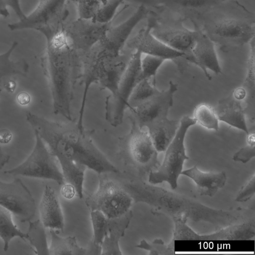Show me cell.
<instances>
[{"label":"cell","mask_w":255,"mask_h":255,"mask_svg":"<svg viewBox=\"0 0 255 255\" xmlns=\"http://www.w3.org/2000/svg\"><path fill=\"white\" fill-rule=\"evenodd\" d=\"M26 120L55 156H61L99 174L120 170L95 144L91 133L77 123L53 121L27 111Z\"/></svg>","instance_id":"cell-1"},{"label":"cell","mask_w":255,"mask_h":255,"mask_svg":"<svg viewBox=\"0 0 255 255\" xmlns=\"http://www.w3.org/2000/svg\"><path fill=\"white\" fill-rule=\"evenodd\" d=\"M41 33L46 41L41 66L49 84L53 113L72 122L77 52L70 42L62 26Z\"/></svg>","instance_id":"cell-2"},{"label":"cell","mask_w":255,"mask_h":255,"mask_svg":"<svg viewBox=\"0 0 255 255\" xmlns=\"http://www.w3.org/2000/svg\"><path fill=\"white\" fill-rule=\"evenodd\" d=\"M130 193L133 202L145 203L158 214L172 217H185L194 221H205L219 224L223 212L206 206L183 195L173 193L139 180L132 184Z\"/></svg>","instance_id":"cell-3"},{"label":"cell","mask_w":255,"mask_h":255,"mask_svg":"<svg viewBox=\"0 0 255 255\" xmlns=\"http://www.w3.org/2000/svg\"><path fill=\"white\" fill-rule=\"evenodd\" d=\"M122 54L111 53L96 44L84 53L82 62L81 79L83 95L79 112L78 127L83 129L84 116L89 90L94 84L107 90L110 94L116 91L119 81L127 66Z\"/></svg>","instance_id":"cell-4"},{"label":"cell","mask_w":255,"mask_h":255,"mask_svg":"<svg viewBox=\"0 0 255 255\" xmlns=\"http://www.w3.org/2000/svg\"><path fill=\"white\" fill-rule=\"evenodd\" d=\"M193 118L184 116L173 139L165 151L162 164L149 173L148 182L152 185L167 182L172 189L177 187L178 179L183 171L185 161L189 158L186 153L184 141L189 128L195 125Z\"/></svg>","instance_id":"cell-5"},{"label":"cell","mask_w":255,"mask_h":255,"mask_svg":"<svg viewBox=\"0 0 255 255\" xmlns=\"http://www.w3.org/2000/svg\"><path fill=\"white\" fill-rule=\"evenodd\" d=\"M199 28L215 44H218L223 49L249 43L255 35L254 22L232 15L208 20L203 28Z\"/></svg>","instance_id":"cell-6"},{"label":"cell","mask_w":255,"mask_h":255,"mask_svg":"<svg viewBox=\"0 0 255 255\" xmlns=\"http://www.w3.org/2000/svg\"><path fill=\"white\" fill-rule=\"evenodd\" d=\"M142 53L134 51L130 57L117 89L110 94L105 102V117L113 127H118L123 123L129 102L135 86L140 81V61Z\"/></svg>","instance_id":"cell-7"},{"label":"cell","mask_w":255,"mask_h":255,"mask_svg":"<svg viewBox=\"0 0 255 255\" xmlns=\"http://www.w3.org/2000/svg\"><path fill=\"white\" fill-rule=\"evenodd\" d=\"M99 175L98 189L86 198V205L91 211H99L109 219L124 215L130 210L132 197L118 181Z\"/></svg>","instance_id":"cell-8"},{"label":"cell","mask_w":255,"mask_h":255,"mask_svg":"<svg viewBox=\"0 0 255 255\" xmlns=\"http://www.w3.org/2000/svg\"><path fill=\"white\" fill-rule=\"evenodd\" d=\"M35 141L32 151L20 164L4 171L13 176L52 180L58 185L65 183L62 172L57 165V160L39 135L34 132Z\"/></svg>","instance_id":"cell-9"},{"label":"cell","mask_w":255,"mask_h":255,"mask_svg":"<svg viewBox=\"0 0 255 255\" xmlns=\"http://www.w3.org/2000/svg\"><path fill=\"white\" fill-rule=\"evenodd\" d=\"M122 141L123 153L139 170L149 173L158 168V152L146 130L131 125L129 132Z\"/></svg>","instance_id":"cell-10"},{"label":"cell","mask_w":255,"mask_h":255,"mask_svg":"<svg viewBox=\"0 0 255 255\" xmlns=\"http://www.w3.org/2000/svg\"><path fill=\"white\" fill-rule=\"evenodd\" d=\"M152 16V14L151 13ZM153 16L148 18L147 25L140 29L126 43L127 47L132 50L139 51L142 54H147L159 57L165 60L171 61L176 65L178 70L184 72L190 59L185 54L175 50L156 38L152 33Z\"/></svg>","instance_id":"cell-11"},{"label":"cell","mask_w":255,"mask_h":255,"mask_svg":"<svg viewBox=\"0 0 255 255\" xmlns=\"http://www.w3.org/2000/svg\"><path fill=\"white\" fill-rule=\"evenodd\" d=\"M177 90V84L170 81L167 89L145 101L130 105L127 110L131 125L145 129L152 123L168 117L173 104L174 93Z\"/></svg>","instance_id":"cell-12"},{"label":"cell","mask_w":255,"mask_h":255,"mask_svg":"<svg viewBox=\"0 0 255 255\" xmlns=\"http://www.w3.org/2000/svg\"><path fill=\"white\" fill-rule=\"evenodd\" d=\"M153 16V15H152ZM179 18L178 20H163L153 16L151 29L152 34L170 48L183 53L190 59V63L196 65L192 54L195 45L198 29L191 30L186 27Z\"/></svg>","instance_id":"cell-13"},{"label":"cell","mask_w":255,"mask_h":255,"mask_svg":"<svg viewBox=\"0 0 255 255\" xmlns=\"http://www.w3.org/2000/svg\"><path fill=\"white\" fill-rule=\"evenodd\" d=\"M174 229L172 240H249L255 235V219L231 225L208 235H199L193 231L186 223L184 217L173 219Z\"/></svg>","instance_id":"cell-14"},{"label":"cell","mask_w":255,"mask_h":255,"mask_svg":"<svg viewBox=\"0 0 255 255\" xmlns=\"http://www.w3.org/2000/svg\"><path fill=\"white\" fill-rule=\"evenodd\" d=\"M0 205L9 210L21 223L29 222L36 212L35 200L19 178L10 182L0 180Z\"/></svg>","instance_id":"cell-15"},{"label":"cell","mask_w":255,"mask_h":255,"mask_svg":"<svg viewBox=\"0 0 255 255\" xmlns=\"http://www.w3.org/2000/svg\"><path fill=\"white\" fill-rule=\"evenodd\" d=\"M67 0H39L34 10L18 21L9 23L11 31L26 29L41 31L58 27Z\"/></svg>","instance_id":"cell-16"},{"label":"cell","mask_w":255,"mask_h":255,"mask_svg":"<svg viewBox=\"0 0 255 255\" xmlns=\"http://www.w3.org/2000/svg\"><path fill=\"white\" fill-rule=\"evenodd\" d=\"M111 25L78 17L62 27L75 50L84 54L104 37Z\"/></svg>","instance_id":"cell-17"},{"label":"cell","mask_w":255,"mask_h":255,"mask_svg":"<svg viewBox=\"0 0 255 255\" xmlns=\"http://www.w3.org/2000/svg\"><path fill=\"white\" fill-rule=\"evenodd\" d=\"M198 32L196 42L192 50L196 65L199 67L206 77L212 80L210 70L216 74L223 72L215 50V43L199 28L195 25Z\"/></svg>","instance_id":"cell-18"},{"label":"cell","mask_w":255,"mask_h":255,"mask_svg":"<svg viewBox=\"0 0 255 255\" xmlns=\"http://www.w3.org/2000/svg\"><path fill=\"white\" fill-rule=\"evenodd\" d=\"M40 220L45 228L62 231L64 219L58 196L55 190L46 185L39 206Z\"/></svg>","instance_id":"cell-19"},{"label":"cell","mask_w":255,"mask_h":255,"mask_svg":"<svg viewBox=\"0 0 255 255\" xmlns=\"http://www.w3.org/2000/svg\"><path fill=\"white\" fill-rule=\"evenodd\" d=\"M214 109L219 121L240 129L246 134L249 132L244 102L236 99L232 93L228 97L219 100Z\"/></svg>","instance_id":"cell-20"},{"label":"cell","mask_w":255,"mask_h":255,"mask_svg":"<svg viewBox=\"0 0 255 255\" xmlns=\"http://www.w3.org/2000/svg\"><path fill=\"white\" fill-rule=\"evenodd\" d=\"M181 174L194 181L200 195L209 197L214 196L223 188L227 179L226 174L223 171L205 172L196 166L183 170Z\"/></svg>","instance_id":"cell-21"},{"label":"cell","mask_w":255,"mask_h":255,"mask_svg":"<svg viewBox=\"0 0 255 255\" xmlns=\"http://www.w3.org/2000/svg\"><path fill=\"white\" fill-rule=\"evenodd\" d=\"M133 216L130 210L124 215L108 220L107 232L101 245V255H121L119 243Z\"/></svg>","instance_id":"cell-22"},{"label":"cell","mask_w":255,"mask_h":255,"mask_svg":"<svg viewBox=\"0 0 255 255\" xmlns=\"http://www.w3.org/2000/svg\"><path fill=\"white\" fill-rule=\"evenodd\" d=\"M232 0H159L161 5L184 17L203 16L216 6Z\"/></svg>","instance_id":"cell-23"},{"label":"cell","mask_w":255,"mask_h":255,"mask_svg":"<svg viewBox=\"0 0 255 255\" xmlns=\"http://www.w3.org/2000/svg\"><path fill=\"white\" fill-rule=\"evenodd\" d=\"M180 121L166 117L152 123L145 129L158 152H165L175 136Z\"/></svg>","instance_id":"cell-24"},{"label":"cell","mask_w":255,"mask_h":255,"mask_svg":"<svg viewBox=\"0 0 255 255\" xmlns=\"http://www.w3.org/2000/svg\"><path fill=\"white\" fill-rule=\"evenodd\" d=\"M250 52L248 60L247 74L242 87L246 91L244 101L246 117L250 123L255 122V38L249 43Z\"/></svg>","instance_id":"cell-25"},{"label":"cell","mask_w":255,"mask_h":255,"mask_svg":"<svg viewBox=\"0 0 255 255\" xmlns=\"http://www.w3.org/2000/svg\"><path fill=\"white\" fill-rule=\"evenodd\" d=\"M55 157L60 164L65 183L72 185L75 189L76 195L82 199L84 174L87 167L61 156Z\"/></svg>","instance_id":"cell-26"},{"label":"cell","mask_w":255,"mask_h":255,"mask_svg":"<svg viewBox=\"0 0 255 255\" xmlns=\"http://www.w3.org/2000/svg\"><path fill=\"white\" fill-rule=\"evenodd\" d=\"M18 43L14 41L10 48L4 53L0 54V79L14 76L26 77L28 73L29 66L24 59L14 61L10 55Z\"/></svg>","instance_id":"cell-27"},{"label":"cell","mask_w":255,"mask_h":255,"mask_svg":"<svg viewBox=\"0 0 255 255\" xmlns=\"http://www.w3.org/2000/svg\"><path fill=\"white\" fill-rule=\"evenodd\" d=\"M50 233L49 255H86V248L79 246L75 237H61L53 229H50Z\"/></svg>","instance_id":"cell-28"},{"label":"cell","mask_w":255,"mask_h":255,"mask_svg":"<svg viewBox=\"0 0 255 255\" xmlns=\"http://www.w3.org/2000/svg\"><path fill=\"white\" fill-rule=\"evenodd\" d=\"M93 236L86 248V255H101V245L107 232L108 218L98 210L91 211Z\"/></svg>","instance_id":"cell-29"},{"label":"cell","mask_w":255,"mask_h":255,"mask_svg":"<svg viewBox=\"0 0 255 255\" xmlns=\"http://www.w3.org/2000/svg\"><path fill=\"white\" fill-rule=\"evenodd\" d=\"M12 213L0 205V239L3 243V250L6 252L11 241L18 237L25 241L26 234L20 230L14 223Z\"/></svg>","instance_id":"cell-30"},{"label":"cell","mask_w":255,"mask_h":255,"mask_svg":"<svg viewBox=\"0 0 255 255\" xmlns=\"http://www.w3.org/2000/svg\"><path fill=\"white\" fill-rule=\"evenodd\" d=\"M45 227L40 220L29 222L26 240L37 255H49Z\"/></svg>","instance_id":"cell-31"},{"label":"cell","mask_w":255,"mask_h":255,"mask_svg":"<svg viewBox=\"0 0 255 255\" xmlns=\"http://www.w3.org/2000/svg\"><path fill=\"white\" fill-rule=\"evenodd\" d=\"M193 118L202 127L214 130L219 129V120L214 109L205 103L198 105L195 109Z\"/></svg>","instance_id":"cell-32"},{"label":"cell","mask_w":255,"mask_h":255,"mask_svg":"<svg viewBox=\"0 0 255 255\" xmlns=\"http://www.w3.org/2000/svg\"><path fill=\"white\" fill-rule=\"evenodd\" d=\"M144 55L143 57L142 55L141 58L140 81L144 79L150 80L152 78V84L155 86L157 72L165 60L157 56Z\"/></svg>","instance_id":"cell-33"},{"label":"cell","mask_w":255,"mask_h":255,"mask_svg":"<svg viewBox=\"0 0 255 255\" xmlns=\"http://www.w3.org/2000/svg\"><path fill=\"white\" fill-rule=\"evenodd\" d=\"M160 91L150 82V80H142L137 84L133 89L129 106L145 101L157 95Z\"/></svg>","instance_id":"cell-34"},{"label":"cell","mask_w":255,"mask_h":255,"mask_svg":"<svg viewBox=\"0 0 255 255\" xmlns=\"http://www.w3.org/2000/svg\"><path fill=\"white\" fill-rule=\"evenodd\" d=\"M136 247L148 251L149 255H169L175 253V242L172 240L167 244L161 239H155L150 243L142 240Z\"/></svg>","instance_id":"cell-35"},{"label":"cell","mask_w":255,"mask_h":255,"mask_svg":"<svg viewBox=\"0 0 255 255\" xmlns=\"http://www.w3.org/2000/svg\"><path fill=\"white\" fill-rule=\"evenodd\" d=\"M123 0H107L92 18L104 24L111 23Z\"/></svg>","instance_id":"cell-36"},{"label":"cell","mask_w":255,"mask_h":255,"mask_svg":"<svg viewBox=\"0 0 255 255\" xmlns=\"http://www.w3.org/2000/svg\"><path fill=\"white\" fill-rule=\"evenodd\" d=\"M79 18H93L107 0H76Z\"/></svg>","instance_id":"cell-37"},{"label":"cell","mask_w":255,"mask_h":255,"mask_svg":"<svg viewBox=\"0 0 255 255\" xmlns=\"http://www.w3.org/2000/svg\"><path fill=\"white\" fill-rule=\"evenodd\" d=\"M255 156V142H247V145L236 152L233 159L237 162L246 163Z\"/></svg>","instance_id":"cell-38"},{"label":"cell","mask_w":255,"mask_h":255,"mask_svg":"<svg viewBox=\"0 0 255 255\" xmlns=\"http://www.w3.org/2000/svg\"><path fill=\"white\" fill-rule=\"evenodd\" d=\"M255 193V174L242 187L235 199L238 202H245L251 199Z\"/></svg>","instance_id":"cell-39"},{"label":"cell","mask_w":255,"mask_h":255,"mask_svg":"<svg viewBox=\"0 0 255 255\" xmlns=\"http://www.w3.org/2000/svg\"><path fill=\"white\" fill-rule=\"evenodd\" d=\"M7 6L10 7L14 11L19 20L26 17L20 5V0H4Z\"/></svg>","instance_id":"cell-40"},{"label":"cell","mask_w":255,"mask_h":255,"mask_svg":"<svg viewBox=\"0 0 255 255\" xmlns=\"http://www.w3.org/2000/svg\"><path fill=\"white\" fill-rule=\"evenodd\" d=\"M131 3L138 4V6L143 5L149 8H160L162 6L159 0H123Z\"/></svg>","instance_id":"cell-41"},{"label":"cell","mask_w":255,"mask_h":255,"mask_svg":"<svg viewBox=\"0 0 255 255\" xmlns=\"http://www.w3.org/2000/svg\"><path fill=\"white\" fill-rule=\"evenodd\" d=\"M61 193L65 198L71 199L76 194V191L74 187L72 185L65 183L62 185Z\"/></svg>","instance_id":"cell-42"},{"label":"cell","mask_w":255,"mask_h":255,"mask_svg":"<svg viewBox=\"0 0 255 255\" xmlns=\"http://www.w3.org/2000/svg\"><path fill=\"white\" fill-rule=\"evenodd\" d=\"M232 94L236 99L242 101L244 102L246 94L245 90L242 87L235 89L232 92Z\"/></svg>","instance_id":"cell-43"},{"label":"cell","mask_w":255,"mask_h":255,"mask_svg":"<svg viewBox=\"0 0 255 255\" xmlns=\"http://www.w3.org/2000/svg\"><path fill=\"white\" fill-rule=\"evenodd\" d=\"M17 101L21 105H25L30 102V96L25 92L19 93L16 97Z\"/></svg>","instance_id":"cell-44"},{"label":"cell","mask_w":255,"mask_h":255,"mask_svg":"<svg viewBox=\"0 0 255 255\" xmlns=\"http://www.w3.org/2000/svg\"><path fill=\"white\" fill-rule=\"evenodd\" d=\"M9 155L0 146V170L8 162Z\"/></svg>","instance_id":"cell-45"},{"label":"cell","mask_w":255,"mask_h":255,"mask_svg":"<svg viewBox=\"0 0 255 255\" xmlns=\"http://www.w3.org/2000/svg\"><path fill=\"white\" fill-rule=\"evenodd\" d=\"M11 138V134L9 131L6 129L0 130V142L1 143L8 142Z\"/></svg>","instance_id":"cell-46"},{"label":"cell","mask_w":255,"mask_h":255,"mask_svg":"<svg viewBox=\"0 0 255 255\" xmlns=\"http://www.w3.org/2000/svg\"><path fill=\"white\" fill-rule=\"evenodd\" d=\"M7 5L4 0H0V15L4 17L9 16V12L7 8Z\"/></svg>","instance_id":"cell-47"},{"label":"cell","mask_w":255,"mask_h":255,"mask_svg":"<svg viewBox=\"0 0 255 255\" xmlns=\"http://www.w3.org/2000/svg\"><path fill=\"white\" fill-rule=\"evenodd\" d=\"M4 87L8 91L13 92L16 87V83L13 81L9 80L5 83Z\"/></svg>","instance_id":"cell-48"},{"label":"cell","mask_w":255,"mask_h":255,"mask_svg":"<svg viewBox=\"0 0 255 255\" xmlns=\"http://www.w3.org/2000/svg\"><path fill=\"white\" fill-rule=\"evenodd\" d=\"M2 80L0 79V95L2 91Z\"/></svg>","instance_id":"cell-49"}]
</instances>
